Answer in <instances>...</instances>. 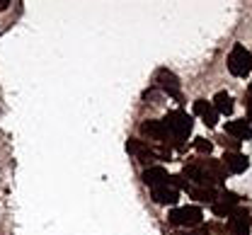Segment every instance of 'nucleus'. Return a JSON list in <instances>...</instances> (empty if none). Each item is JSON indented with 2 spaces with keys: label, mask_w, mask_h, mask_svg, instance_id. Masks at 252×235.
Listing matches in <instances>:
<instances>
[{
  "label": "nucleus",
  "mask_w": 252,
  "mask_h": 235,
  "mask_svg": "<svg viewBox=\"0 0 252 235\" xmlns=\"http://www.w3.org/2000/svg\"><path fill=\"white\" fill-rule=\"evenodd\" d=\"M162 126H165V131H167V138H170L177 148H182L185 141L189 138V134H191V129H194V119L189 117L185 109H172V112H167V117L162 119Z\"/></svg>",
  "instance_id": "1"
},
{
  "label": "nucleus",
  "mask_w": 252,
  "mask_h": 235,
  "mask_svg": "<svg viewBox=\"0 0 252 235\" xmlns=\"http://www.w3.org/2000/svg\"><path fill=\"white\" fill-rule=\"evenodd\" d=\"M228 70L235 78H245L252 73V51L245 49L243 44H235L228 54Z\"/></svg>",
  "instance_id": "2"
},
{
  "label": "nucleus",
  "mask_w": 252,
  "mask_h": 235,
  "mask_svg": "<svg viewBox=\"0 0 252 235\" xmlns=\"http://www.w3.org/2000/svg\"><path fill=\"white\" fill-rule=\"evenodd\" d=\"M201 218H204V213L199 206H180L167 213V223L175 228H194L201 223Z\"/></svg>",
  "instance_id": "3"
},
{
  "label": "nucleus",
  "mask_w": 252,
  "mask_h": 235,
  "mask_svg": "<svg viewBox=\"0 0 252 235\" xmlns=\"http://www.w3.org/2000/svg\"><path fill=\"white\" fill-rule=\"evenodd\" d=\"M156 85L162 90V92H167L170 97H175L177 102H182V83H180V78H177L172 70H167V68H158Z\"/></svg>",
  "instance_id": "4"
},
{
  "label": "nucleus",
  "mask_w": 252,
  "mask_h": 235,
  "mask_svg": "<svg viewBox=\"0 0 252 235\" xmlns=\"http://www.w3.org/2000/svg\"><path fill=\"white\" fill-rule=\"evenodd\" d=\"M250 226H252V211L250 208L238 206V208L230 213V218H228V233L230 235H252Z\"/></svg>",
  "instance_id": "5"
},
{
  "label": "nucleus",
  "mask_w": 252,
  "mask_h": 235,
  "mask_svg": "<svg viewBox=\"0 0 252 235\" xmlns=\"http://www.w3.org/2000/svg\"><path fill=\"white\" fill-rule=\"evenodd\" d=\"M238 206H240V197H238L235 192H228V189L219 192L216 202L211 204V208H214V213H216L219 218H230V213H233Z\"/></svg>",
  "instance_id": "6"
},
{
  "label": "nucleus",
  "mask_w": 252,
  "mask_h": 235,
  "mask_svg": "<svg viewBox=\"0 0 252 235\" xmlns=\"http://www.w3.org/2000/svg\"><path fill=\"white\" fill-rule=\"evenodd\" d=\"M126 150H128L133 158H138L141 163H153V160H158L156 148H151L146 141H138V138H128V141H126Z\"/></svg>",
  "instance_id": "7"
},
{
  "label": "nucleus",
  "mask_w": 252,
  "mask_h": 235,
  "mask_svg": "<svg viewBox=\"0 0 252 235\" xmlns=\"http://www.w3.org/2000/svg\"><path fill=\"white\" fill-rule=\"evenodd\" d=\"M151 197H153V202L160 204V206H175V204L180 202V189L172 187L170 179H167L165 184H160V187H156V189H151Z\"/></svg>",
  "instance_id": "8"
},
{
  "label": "nucleus",
  "mask_w": 252,
  "mask_h": 235,
  "mask_svg": "<svg viewBox=\"0 0 252 235\" xmlns=\"http://www.w3.org/2000/svg\"><path fill=\"white\" fill-rule=\"evenodd\" d=\"M220 165L225 168V172H230V175H243L245 170L250 168V160H248V155H243V153H223V158H220Z\"/></svg>",
  "instance_id": "9"
},
{
  "label": "nucleus",
  "mask_w": 252,
  "mask_h": 235,
  "mask_svg": "<svg viewBox=\"0 0 252 235\" xmlns=\"http://www.w3.org/2000/svg\"><path fill=\"white\" fill-rule=\"evenodd\" d=\"M225 136L235 138L238 143L243 141H252V126L248 119H233V121H225Z\"/></svg>",
  "instance_id": "10"
},
{
  "label": "nucleus",
  "mask_w": 252,
  "mask_h": 235,
  "mask_svg": "<svg viewBox=\"0 0 252 235\" xmlns=\"http://www.w3.org/2000/svg\"><path fill=\"white\" fill-rule=\"evenodd\" d=\"M141 179H143V184H148L151 189H156V187L165 184V182L170 179V172L162 168V165H148V168L143 170Z\"/></svg>",
  "instance_id": "11"
},
{
  "label": "nucleus",
  "mask_w": 252,
  "mask_h": 235,
  "mask_svg": "<svg viewBox=\"0 0 252 235\" xmlns=\"http://www.w3.org/2000/svg\"><path fill=\"white\" fill-rule=\"evenodd\" d=\"M194 114L201 117V121H204L209 129H216V126H219V114H216V109H214L211 102L196 100L194 102Z\"/></svg>",
  "instance_id": "12"
},
{
  "label": "nucleus",
  "mask_w": 252,
  "mask_h": 235,
  "mask_svg": "<svg viewBox=\"0 0 252 235\" xmlns=\"http://www.w3.org/2000/svg\"><path fill=\"white\" fill-rule=\"evenodd\" d=\"M141 134L146 136L148 141H156V143H165L167 141V131L162 126V119H148L141 124Z\"/></svg>",
  "instance_id": "13"
},
{
  "label": "nucleus",
  "mask_w": 252,
  "mask_h": 235,
  "mask_svg": "<svg viewBox=\"0 0 252 235\" xmlns=\"http://www.w3.org/2000/svg\"><path fill=\"white\" fill-rule=\"evenodd\" d=\"M211 104H214V109H216V114H223V117H230L233 114V97L225 92V90H220V92H216L214 95V100H211Z\"/></svg>",
  "instance_id": "14"
},
{
  "label": "nucleus",
  "mask_w": 252,
  "mask_h": 235,
  "mask_svg": "<svg viewBox=\"0 0 252 235\" xmlns=\"http://www.w3.org/2000/svg\"><path fill=\"white\" fill-rule=\"evenodd\" d=\"M187 194L191 199H196V202H201V204H209V206L216 202V197H219V192L214 187H191Z\"/></svg>",
  "instance_id": "15"
},
{
  "label": "nucleus",
  "mask_w": 252,
  "mask_h": 235,
  "mask_svg": "<svg viewBox=\"0 0 252 235\" xmlns=\"http://www.w3.org/2000/svg\"><path fill=\"white\" fill-rule=\"evenodd\" d=\"M194 150L199 153V155H211V150H214V143L211 141H206V138H194Z\"/></svg>",
  "instance_id": "16"
},
{
  "label": "nucleus",
  "mask_w": 252,
  "mask_h": 235,
  "mask_svg": "<svg viewBox=\"0 0 252 235\" xmlns=\"http://www.w3.org/2000/svg\"><path fill=\"white\" fill-rule=\"evenodd\" d=\"M219 143L223 148H228V153H240V143L235 138H230V136H220Z\"/></svg>",
  "instance_id": "17"
},
{
  "label": "nucleus",
  "mask_w": 252,
  "mask_h": 235,
  "mask_svg": "<svg viewBox=\"0 0 252 235\" xmlns=\"http://www.w3.org/2000/svg\"><path fill=\"white\" fill-rule=\"evenodd\" d=\"M248 121H250V126H252V97H248Z\"/></svg>",
  "instance_id": "18"
},
{
  "label": "nucleus",
  "mask_w": 252,
  "mask_h": 235,
  "mask_svg": "<svg viewBox=\"0 0 252 235\" xmlns=\"http://www.w3.org/2000/svg\"><path fill=\"white\" fill-rule=\"evenodd\" d=\"M10 7V0H0V10H7Z\"/></svg>",
  "instance_id": "19"
},
{
  "label": "nucleus",
  "mask_w": 252,
  "mask_h": 235,
  "mask_svg": "<svg viewBox=\"0 0 252 235\" xmlns=\"http://www.w3.org/2000/svg\"><path fill=\"white\" fill-rule=\"evenodd\" d=\"M248 97H252V83H250V88H248Z\"/></svg>",
  "instance_id": "20"
}]
</instances>
